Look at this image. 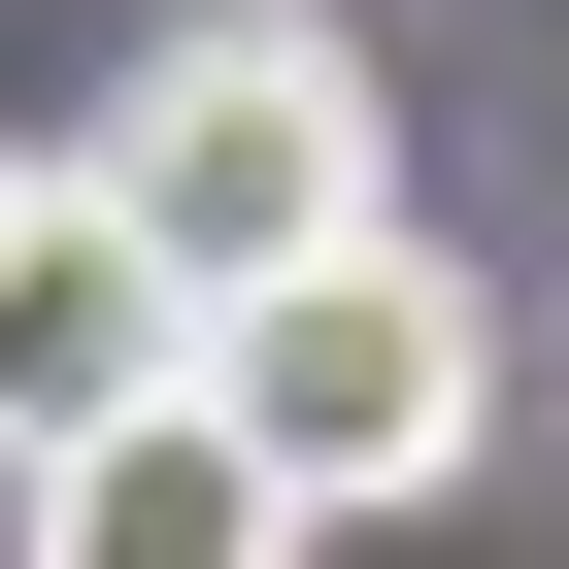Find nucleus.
<instances>
[{"label": "nucleus", "mask_w": 569, "mask_h": 569, "mask_svg": "<svg viewBox=\"0 0 569 569\" xmlns=\"http://www.w3.org/2000/svg\"><path fill=\"white\" fill-rule=\"evenodd\" d=\"M101 168V234L168 268V302H268V268H336V234H402V134H369V68L336 34H268V0H201V34L68 134Z\"/></svg>", "instance_id": "f257e3e1"}, {"label": "nucleus", "mask_w": 569, "mask_h": 569, "mask_svg": "<svg viewBox=\"0 0 569 569\" xmlns=\"http://www.w3.org/2000/svg\"><path fill=\"white\" fill-rule=\"evenodd\" d=\"M201 402L302 469V536H369V502H436V469L502 436V336H469V268L336 234V268H268V302H201Z\"/></svg>", "instance_id": "f03ea898"}, {"label": "nucleus", "mask_w": 569, "mask_h": 569, "mask_svg": "<svg viewBox=\"0 0 569 569\" xmlns=\"http://www.w3.org/2000/svg\"><path fill=\"white\" fill-rule=\"evenodd\" d=\"M134 402H201V302L101 234V168H0V469H68Z\"/></svg>", "instance_id": "7ed1b4c3"}, {"label": "nucleus", "mask_w": 569, "mask_h": 569, "mask_svg": "<svg viewBox=\"0 0 569 569\" xmlns=\"http://www.w3.org/2000/svg\"><path fill=\"white\" fill-rule=\"evenodd\" d=\"M34 536L0 569H302V469H268L234 402H134V436H68V469H0Z\"/></svg>", "instance_id": "20e7f679"}]
</instances>
